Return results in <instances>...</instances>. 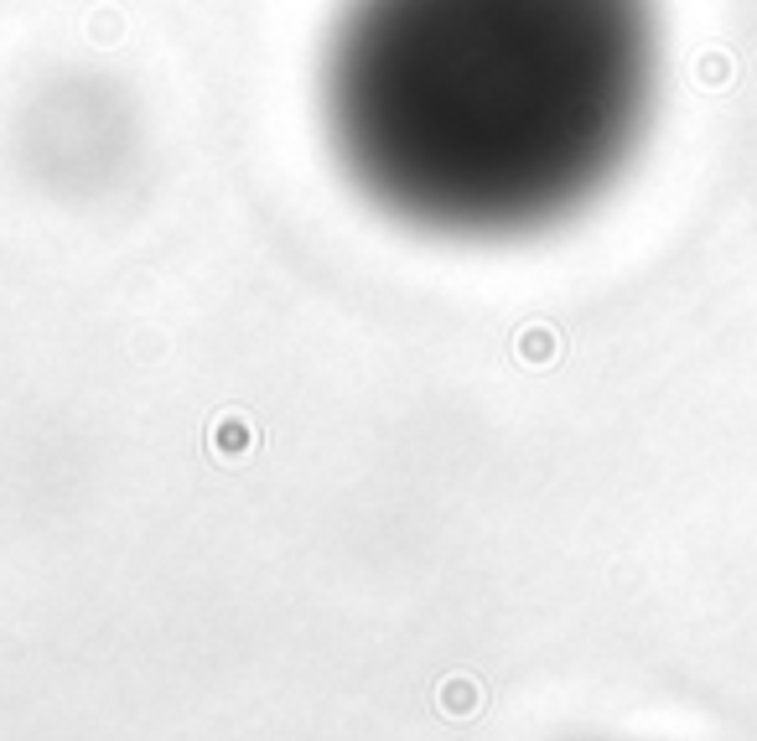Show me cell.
<instances>
[{
  "label": "cell",
  "instance_id": "1",
  "mask_svg": "<svg viewBox=\"0 0 757 741\" xmlns=\"http://www.w3.org/2000/svg\"><path fill=\"white\" fill-rule=\"evenodd\" d=\"M643 0H337L317 115L343 182L425 239L576 213L649 99Z\"/></svg>",
  "mask_w": 757,
  "mask_h": 741
}]
</instances>
